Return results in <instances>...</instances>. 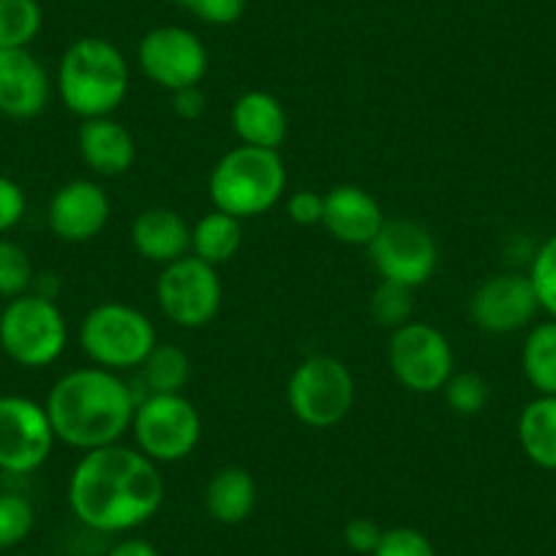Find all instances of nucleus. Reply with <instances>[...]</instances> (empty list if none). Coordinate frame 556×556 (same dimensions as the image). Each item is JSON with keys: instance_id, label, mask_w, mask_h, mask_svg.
Wrapping results in <instances>:
<instances>
[{"instance_id": "f257e3e1", "label": "nucleus", "mask_w": 556, "mask_h": 556, "mask_svg": "<svg viewBox=\"0 0 556 556\" xmlns=\"http://www.w3.org/2000/svg\"><path fill=\"white\" fill-rule=\"evenodd\" d=\"M164 475L137 447H96L79 456L68 478V507L83 527L117 534L151 521L164 505Z\"/></svg>"}, {"instance_id": "f03ea898", "label": "nucleus", "mask_w": 556, "mask_h": 556, "mask_svg": "<svg viewBox=\"0 0 556 556\" xmlns=\"http://www.w3.org/2000/svg\"><path fill=\"white\" fill-rule=\"evenodd\" d=\"M137 393L117 371L72 368L55 379L45 401L55 440L79 453L115 445L131 431Z\"/></svg>"}, {"instance_id": "7ed1b4c3", "label": "nucleus", "mask_w": 556, "mask_h": 556, "mask_svg": "<svg viewBox=\"0 0 556 556\" xmlns=\"http://www.w3.org/2000/svg\"><path fill=\"white\" fill-rule=\"evenodd\" d=\"M58 96L79 121L115 115L131 88V68L121 47L101 36L72 41L58 63Z\"/></svg>"}, {"instance_id": "20e7f679", "label": "nucleus", "mask_w": 556, "mask_h": 556, "mask_svg": "<svg viewBox=\"0 0 556 556\" xmlns=\"http://www.w3.org/2000/svg\"><path fill=\"white\" fill-rule=\"evenodd\" d=\"M287 164L278 151L238 146L211 169L207 194L216 211L240 218L265 216L285 200Z\"/></svg>"}, {"instance_id": "39448f33", "label": "nucleus", "mask_w": 556, "mask_h": 556, "mask_svg": "<svg viewBox=\"0 0 556 556\" xmlns=\"http://www.w3.org/2000/svg\"><path fill=\"white\" fill-rule=\"evenodd\" d=\"M156 344L159 333L151 317L121 301L99 303L79 323V350L106 371L139 368Z\"/></svg>"}, {"instance_id": "423d86ee", "label": "nucleus", "mask_w": 556, "mask_h": 556, "mask_svg": "<svg viewBox=\"0 0 556 556\" xmlns=\"http://www.w3.org/2000/svg\"><path fill=\"white\" fill-rule=\"evenodd\" d=\"M66 344L68 323L52 298L25 292L0 312V350L17 366H52L66 352Z\"/></svg>"}, {"instance_id": "0eeeda50", "label": "nucleus", "mask_w": 556, "mask_h": 556, "mask_svg": "<svg viewBox=\"0 0 556 556\" xmlns=\"http://www.w3.org/2000/svg\"><path fill=\"white\" fill-rule=\"evenodd\" d=\"M134 447L156 464L186 462L202 440L200 409L184 393H148L131 420Z\"/></svg>"}, {"instance_id": "6e6552de", "label": "nucleus", "mask_w": 556, "mask_h": 556, "mask_svg": "<svg viewBox=\"0 0 556 556\" xmlns=\"http://www.w3.org/2000/svg\"><path fill=\"white\" fill-rule=\"evenodd\" d=\"M355 404V377L333 355H312L298 363L287 382V406L308 429H333Z\"/></svg>"}, {"instance_id": "1a4fd4ad", "label": "nucleus", "mask_w": 556, "mask_h": 556, "mask_svg": "<svg viewBox=\"0 0 556 556\" xmlns=\"http://www.w3.org/2000/svg\"><path fill=\"white\" fill-rule=\"evenodd\" d=\"M388 366L395 382L417 395L442 393L456 371V355L440 328L429 323H412L390 330Z\"/></svg>"}, {"instance_id": "9d476101", "label": "nucleus", "mask_w": 556, "mask_h": 556, "mask_svg": "<svg viewBox=\"0 0 556 556\" xmlns=\"http://www.w3.org/2000/svg\"><path fill=\"white\" fill-rule=\"evenodd\" d=\"M156 303L175 328H207L218 317L224 303L218 267L207 265L194 254L169 262L156 278Z\"/></svg>"}, {"instance_id": "9b49d317", "label": "nucleus", "mask_w": 556, "mask_h": 556, "mask_svg": "<svg viewBox=\"0 0 556 556\" xmlns=\"http://www.w3.org/2000/svg\"><path fill=\"white\" fill-rule=\"evenodd\" d=\"M374 270L382 281H395L409 290L424 287L440 265V245L431 229L412 218H388L368 243Z\"/></svg>"}, {"instance_id": "f8f14e48", "label": "nucleus", "mask_w": 556, "mask_h": 556, "mask_svg": "<svg viewBox=\"0 0 556 556\" xmlns=\"http://www.w3.org/2000/svg\"><path fill=\"white\" fill-rule=\"evenodd\" d=\"M137 66L153 85L169 90L194 88L205 79L211 55L200 36L180 25H159L137 45Z\"/></svg>"}, {"instance_id": "ddd939ff", "label": "nucleus", "mask_w": 556, "mask_h": 556, "mask_svg": "<svg viewBox=\"0 0 556 556\" xmlns=\"http://www.w3.org/2000/svg\"><path fill=\"white\" fill-rule=\"evenodd\" d=\"M55 442L45 404L28 395H0V472H36L50 462Z\"/></svg>"}, {"instance_id": "4468645a", "label": "nucleus", "mask_w": 556, "mask_h": 556, "mask_svg": "<svg viewBox=\"0 0 556 556\" xmlns=\"http://www.w3.org/2000/svg\"><path fill=\"white\" fill-rule=\"evenodd\" d=\"M540 312L527 273H496L483 278L469 298V317L483 333L510 336L529 328Z\"/></svg>"}, {"instance_id": "2eb2a0df", "label": "nucleus", "mask_w": 556, "mask_h": 556, "mask_svg": "<svg viewBox=\"0 0 556 556\" xmlns=\"http://www.w3.org/2000/svg\"><path fill=\"white\" fill-rule=\"evenodd\" d=\"M112 216V202L104 186L90 178L68 180L58 186L47 205V224L58 240L88 243L99 238Z\"/></svg>"}, {"instance_id": "dca6fc26", "label": "nucleus", "mask_w": 556, "mask_h": 556, "mask_svg": "<svg viewBox=\"0 0 556 556\" xmlns=\"http://www.w3.org/2000/svg\"><path fill=\"white\" fill-rule=\"evenodd\" d=\"M52 83L30 50H0V112L14 121H30L47 110Z\"/></svg>"}, {"instance_id": "f3484780", "label": "nucleus", "mask_w": 556, "mask_h": 556, "mask_svg": "<svg viewBox=\"0 0 556 556\" xmlns=\"http://www.w3.org/2000/svg\"><path fill=\"white\" fill-rule=\"evenodd\" d=\"M388 222L382 205L371 191L363 186L341 184L325 194L323 227L333 240L344 245H366L377 238L382 224Z\"/></svg>"}, {"instance_id": "a211bd4d", "label": "nucleus", "mask_w": 556, "mask_h": 556, "mask_svg": "<svg viewBox=\"0 0 556 556\" xmlns=\"http://www.w3.org/2000/svg\"><path fill=\"white\" fill-rule=\"evenodd\" d=\"M77 151L85 167L99 178H121L137 162L134 134L112 115L79 123Z\"/></svg>"}, {"instance_id": "6ab92c4d", "label": "nucleus", "mask_w": 556, "mask_h": 556, "mask_svg": "<svg viewBox=\"0 0 556 556\" xmlns=\"http://www.w3.org/2000/svg\"><path fill=\"white\" fill-rule=\"evenodd\" d=\"M131 245L142 260L164 267L191 254V224L175 207H146L131 222Z\"/></svg>"}, {"instance_id": "aec40b11", "label": "nucleus", "mask_w": 556, "mask_h": 556, "mask_svg": "<svg viewBox=\"0 0 556 556\" xmlns=\"http://www.w3.org/2000/svg\"><path fill=\"white\" fill-rule=\"evenodd\" d=\"M229 126L238 137V146L267 148L278 151L285 146L287 131H290V117L285 104L267 90H245L238 96L229 112Z\"/></svg>"}, {"instance_id": "412c9836", "label": "nucleus", "mask_w": 556, "mask_h": 556, "mask_svg": "<svg viewBox=\"0 0 556 556\" xmlns=\"http://www.w3.org/2000/svg\"><path fill=\"white\" fill-rule=\"evenodd\" d=\"M205 513L218 523H243L256 507V480L243 467H222L205 485Z\"/></svg>"}, {"instance_id": "4be33fe9", "label": "nucleus", "mask_w": 556, "mask_h": 556, "mask_svg": "<svg viewBox=\"0 0 556 556\" xmlns=\"http://www.w3.org/2000/svg\"><path fill=\"white\" fill-rule=\"evenodd\" d=\"M518 445L534 467L556 472V395H538L518 415Z\"/></svg>"}, {"instance_id": "5701e85b", "label": "nucleus", "mask_w": 556, "mask_h": 556, "mask_svg": "<svg viewBox=\"0 0 556 556\" xmlns=\"http://www.w3.org/2000/svg\"><path fill=\"white\" fill-rule=\"evenodd\" d=\"M243 245V222L213 207L191 224V254L218 267L232 260Z\"/></svg>"}, {"instance_id": "b1692460", "label": "nucleus", "mask_w": 556, "mask_h": 556, "mask_svg": "<svg viewBox=\"0 0 556 556\" xmlns=\"http://www.w3.org/2000/svg\"><path fill=\"white\" fill-rule=\"evenodd\" d=\"M521 368L538 395H556V319L529 328L521 350Z\"/></svg>"}, {"instance_id": "393cba45", "label": "nucleus", "mask_w": 556, "mask_h": 556, "mask_svg": "<svg viewBox=\"0 0 556 556\" xmlns=\"http://www.w3.org/2000/svg\"><path fill=\"white\" fill-rule=\"evenodd\" d=\"M191 357L184 346L159 341L151 355L139 366V377L148 393H184L191 382Z\"/></svg>"}, {"instance_id": "a878e982", "label": "nucleus", "mask_w": 556, "mask_h": 556, "mask_svg": "<svg viewBox=\"0 0 556 556\" xmlns=\"http://www.w3.org/2000/svg\"><path fill=\"white\" fill-rule=\"evenodd\" d=\"M39 0H0V50H28L41 34Z\"/></svg>"}, {"instance_id": "bb28decb", "label": "nucleus", "mask_w": 556, "mask_h": 556, "mask_svg": "<svg viewBox=\"0 0 556 556\" xmlns=\"http://www.w3.org/2000/svg\"><path fill=\"white\" fill-rule=\"evenodd\" d=\"M368 312H371L374 323L384 330H395L401 325L412 323V312H415V290L395 281H382L379 278L377 290H374L371 301H368Z\"/></svg>"}, {"instance_id": "cd10ccee", "label": "nucleus", "mask_w": 556, "mask_h": 556, "mask_svg": "<svg viewBox=\"0 0 556 556\" xmlns=\"http://www.w3.org/2000/svg\"><path fill=\"white\" fill-rule=\"evenodd\" d=\"M34 281L36 270L28 251L14 240L0 238V298L12 301V298L25 295L34 290Z\"/></svg>"}, {"instance_id": "c85d7f7f", "label": "nucleus", "mask_w": 556, "mask_h": 556, "mask_svg": "<svg viewBox=\"0 0 556 556\" xmlns=\"http://www.w3.org/2000/svg\"><path fill=\"white\" fill-rule=\"evenodd\" d=\"M34 502L17 491H0V551L17 548L34 532Z\"/></svg>"}, {"instance_id": "c756f323", "label": "nucleus", "mask_w": 556, "mask_h": 556, "mask_svg": "<svg viewBox=\"0 0 556 556\" xmlns=\"http://www.w3.org/2000/svg\"><path fill=\"white\" fill-rule=\"evenodd\" d=\"M442 395L456 415L475 417L489 406L491 388L478 371H453V377L442 388Z\"/></svg>"}, {"instance_id": "7c9ffc66", "label": "nucleus", "mask_w": 556, "mask_h": 556, "mask_svg": "<svg viewBox=\"0 0 556 556\" xmlns=\"http://www.w3.org/2000/svg\"><path fill=\"white\" fill-rule=\"evenodd\" d=\"M527 276L538 295L540 312L548 314V319H556V232L534 251Z\"/></svg>"}, {"instance_id": "2f4dec72", "label": "nucleus", "mask_w": 556, "mask_h": 556, "mask_svg": "<svg viewBox=\"0 0 556 556\" xmlns=\"http://www.w3.org/2000/svg\"><path fill=\"white\" fill-rule=\"evenodd\" d=\"M371 556H437V548L420 529L393 527L384 529Z\"/></svg>"}, {"instance_id": "473e14b6", "label": "nucleus", "mask_w": 556, "mask_h": 556, "mask_svg": "<svg viewBox=\"0 0 556 556\" xmlns=\"http://www.w3.org/2000/svg\"><path fill=\"white\" fill-rule=\"evenodd\" d=\"M173 3H178L184 12H189L200 23L216 25V28L235 25L249 7V0H173Z\"/></svg>"}, {"instance_id": "72a5a7b5", "label": "nucleus", "mask_w": 556, "mask_h": 556, "mask_svg": "<svg viewBox=\"0 0 556 556\" xmlns=\"http://www.w3.org/2000/svg\"><path fill=\"white\" fill-rule=\"evenodd\" d=\"M25 213H28V197H25L23 186L9 175H0V235L20 227Z\"/></svg>"}, {"instance_id": "f704fd0d", "label": "nucleus", "mask_w": 556, "mask_h": 556, "mask_svg": "<svg viewBox=\"0 0 556 556\" xmlns=\"http://www.w3.org/2000/svg\"><path fill=\"white\" fill-rule=\"evenodd\" d=\"M323 213L325 194H319V191L301 189L287 197V218L298 227H317V224H323Z\"/></svg>"}, {"instance_id": "c9c22d12", "label": "nucleus", "mask_w": 556, "mask_h": 556, "mask_svg": "<svg viewBox=\"0 0 556 556\" xmlns=\"http://www.w3.org/2000/svg\"><path fill=\"white\" fill-rule=\"evenodd\" d=\"M382 534L384 529L379 527L377 521H371V518H352V521L344 527V543L350 545L355 554L371 556L374 551H377Z\"/></svg>"}, {"instance_id": "e433bc0d", "label": "nucleus", "mask_w": 556, "mask_h": 556, "mask_svg": "<svg viewBox=\"0 0 556 556\" xmlns=\"http://www.w3.org/2000/svg\"><path fill=\"white\" fill-rule=\"evenodd\" d=\"M207 110V99L202 93L200 85L194 88H184V90H175L173 93V112L180 117V121H200Z\"/></svg>"}, {"instance_id": "4c0bfd02", "label": "nucleus", "mask_w": 556, "mask_h": 556, "mask_svg": "<svg viewBox=\"0 0 556 556\" xmlns=\"http://www.w3.org/2000/svg\"><path fill=\"white\" fill-rule=\"evenodd\" d=\"M106 556H162V554H159L156 545L148 543V540L126 538L121 540V543L112 545V548L106 551Z\"/></svg>"}, {"instance_id": "58836bf2", "label": "nucleus", "mask_w": 556, "mask_h": 556, "mask_svg": "<svg viewBox=\"0 0 556 556\" xmlns=\"http://www.w3.org/2000/svg\"><path fill=\"white\" fill-rule=\"evenodd\" d=\"M12 556H28V554H12Z\"/></svg>"}, {"instance_id": "ea45409f", "label": "nucleus", "mask_w": 556, "mask_h": 556, "mask_svg": "<svg viewBox=\"0 0 556 556\" xmlns=\"http://www.w3.org/2000/svg\"><path fill=\"white\" fill-rule=\"evenodd\" d=\"M0 121H3V112H0Z\"/></svg>"}]
</instances>
